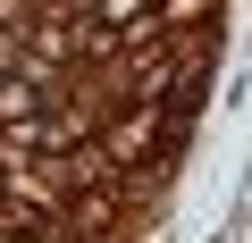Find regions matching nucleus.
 I'll use <instances>...</instances> for the list:
<instances>
[{"mask_svg": "<svg viewBox=\"0 0 252 243\" xmlns=\"http://www.w3.org/2000/svg\"><path fill=\"white\" fill-rule=\"evenodd\" d=\"M42 109H51V67L0 76V126H17V117H42Z\"/></svg>", "mask_w": 252, "mask_h": 243, "instance_id": "1", "label": "nucleus"}, {"mask_svg": "<svg viewBox=\"0 0 252 243\" xmlns=\"http://www.w3.org/2000/svg\"><path fill=\"white\" fill-rule=\"evenodd\" d=\"M143 17H152V0H93V9H84V26H109V34L143 26Z\"/></svg>", "mask_w": 252, "mask_h": 243, "instance_id": "2", "label": "nucleus"}, {"mask_svg": "<svg viewBox=\"0 0 252 243\" xmlns=\"http://www.w3.org/2000/svg\"><path fill=\"white\" fill-rule=\"evenodd\" d=\"M152 17H160V26H185V17H202V0H160Z\"/></svg>", "mask_w": 252, "mask_h": 243, "instance_id": "3", "label": "nucleus"}, {"mask_svg": "<svg viewBox=\"0 0 252 243\" xmlns=\"http://www.w3.org/2000/svg\"><path fill=\"white\" fill-rule=\"evenodd\" d=\"M0 26L17 34V26H26V0H0Z\"/></svg>", "mask_w": 252, "mask_h": 243, "instance_id": "4", "label": "nucleus"}]
</instances>
